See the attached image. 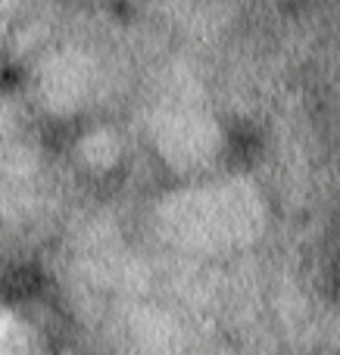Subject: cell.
<instances>
[{
    "label": "cell",
    "mask_w": 340,
    "mask_h": 355,
    "mask_svg": "<svg viewBox=\"0 0 340 355\" xmlns=\"http://www.w3.org/2000/svg\"><path fill=\"white\" fill-rule=\"evenodd\" d=\"M37 290H41V275H37L35 268H16L3 277V284H0V296L10 302L31 300Z\"/></svg>",
    "instance_id": "6da1fadb"
}]
</instances>
